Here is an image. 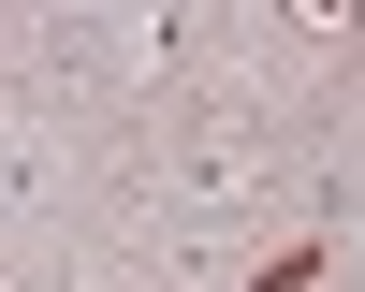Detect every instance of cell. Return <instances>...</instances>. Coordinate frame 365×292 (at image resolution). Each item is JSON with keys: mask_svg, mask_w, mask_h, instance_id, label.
I'll use <instances>...</instances> for the list:
<instances>
[{"mask_svg": "<svg viewBox=\"0 0 365 292\" xmlns=\"http://www.w3.org/2000/svg\"><path fill=\"white\" fill-rule=\"evenodd\" d=\"M249 292H322V249H278V263H263Z\"/></svg>", "mask_w": 365, "mask_h": 292, "instance_id": "1", "label": "cell"}]
</instances>
